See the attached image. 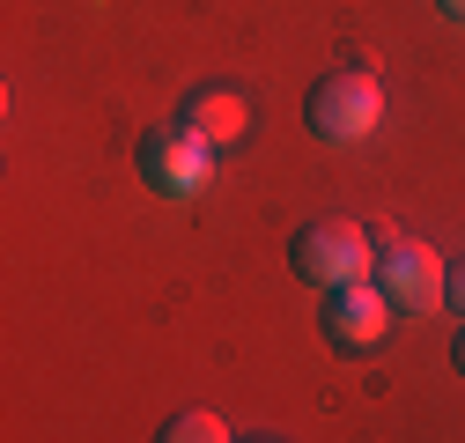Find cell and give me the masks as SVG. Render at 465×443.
Instances as JSON below:
<instances>
[{
    "label": "cell",
    "mask_w": 465,
    "mask_h": 443,
    "mask_svg": "<svg viewBox=\"0 0 465 443\" xmlns=\"http://www.w3.org/2000/svg\"><path fill=\"white\" fill-rule=\"evenodd\" d=\"M155 443H229V428H222V414L185 407L178 421H163V436H155Z\"/></svg>",
    "instance_id": "52a82bcc"
},
{
    "label": "cell",
    "mask_w": 465,
    "mask_h": 443,
    "mask_svg": "<svg viewBox=\"0 0 465 443\" xmlns=\"http://www.w3.org/2000/svg\"><path fill=\"white\" fill-rule=\"evenodd\" d=\"M207 141L193 133V126H155L148 141H141V178L155 185V192H200L207 185Z\"/></svg>",
    "instance_id": "277c9868"
},
{
    "label": "cell",
    "mask_w": 465,
    "mask_h": 443,
    "mask_svg": "<svg viewBox=\"0 0 465 443\" xmlns=\"http://www.w3.org/2000/svg\"><path fill=\"white\" fill-rule=\"evenodd\" d=\"M436 8H443V15H458V23H465V0H436Z\"/></svg>",
    "instance_id": "9c48e42d"
},
{
    "label": "cell",
    "mask_w": 465,
    "mask_h": 443,
    "mask_svg": "<svg viewBox=\"0 0 465 443\" xmlns=\"http://www.w3.org/2000/svg\"><path fill=\"white\" fill-rule=\"evenodd\" d=\"M370 259H377V244L355 230V222H303L296 230V244H288V266H296V281H311V289H347V281H370Z\"/></svg>",
    "instance_id": "6da1fadb"
},
{
    "label": "cell",
    "mask_w": 465,
    "mask_h": 443,
    "mask_svg": "<svg viewBox=\"0 0 465 443\" xmlns=\"http://www.w3.org/2000/svg\"><path fill=\"white\" fill-rule=\"evenodd\" d=\"M370 281L384 289V303L399 310V318H421V310H436L443 303V289H450V273H443V259L421 244V237H384L377 244V259H370Z\"/></svg>",
    "instance_id": "7a4b0ae2"
},
{
    "label": "cell",
    "mask_w": 465,
    "mask_h": 443,
    "mask_svg": "<svg viewBox=\"0 0 465 443\" xmlns=\"http://www.w3.org/2000/svg\"><path fill=\"white\" fill-rule=\"evenodd\" d=\"M450 362H458V369H465V332H458V348H450Z\"/></svg>",
    "instance_id": "30bf717a"
},
{
    "label": "cell",
    "mask_w": 465,
    "mask_h": 443,
    "mask_svg": "<svg viewBox=\"0 0 465 443\" xmlns=\"http://www.w3.org/2000/svg\"><path fill=\"white\" fill-rule=\"evenodd\" d=\"M384 325H391V303H384L377 281H347V289L325 296V332H332L340 348H377Z\"/></svg>",
    "instance_id": "5b68a950"
},
{
    "label": "cell",
    "mask_w": 465,
    "mask_h": 443,
    "mask_svg": "<svg viewBox=\"0 0 465 443\" xmlns=\"http://www.w3.org/2000/svg\"><path fill=\"white\" fill-rule=\"evenodd\" d=\"M443 296H450V303H458V310H465V266H458V281H450V289H443Z\"/></svg>",
    "instance_id": "ba28073f"
},
{
    "label": "cell",
    "mask_w": 465,
    "mask_h": 443,
    "mask_svg": "<svg viewBox=\"0 0 465 443\" xmlns=\"http://www.w3.org/2000/svg\"><path fill=\"white\" fill-rule=\"evenodd\" d=\"M185 126H193L207 148L237 141V133H244V96H237V89H200V96H185Z\"/></svg>",
    "instance_id": "8992f818"
},
{
    "label": "cell",
    "mask_w": 465,
    "mask_h": 443,
    "mask_svg": "<svg viewBox=\"0 0 465 443\" xmlns=\"http://www.w3.org/2000/svg\"><path fill=\"white\" fill-rule=\"evenodd\" d=\"M303 119L318 141H362L377 119H384V89L370 67H340V74H318L311 103H303Z\"/></svg>",
    "instance_id": "3957f363"
}]
</instances>
